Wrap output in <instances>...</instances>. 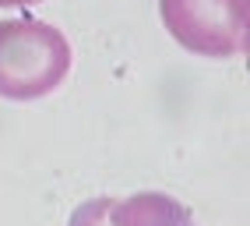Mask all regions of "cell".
<instances>
[{
  "mask_svg": "<svg viewBox=\"0 0 250 226\" xmlns=\"http://www.w3.org/2000/svg\"><path fill=\"white\" fill-rule=\"evenodd\" d=\"M71 71L63 32L39 18L0 22V99L28 103L49 95Z\"/></svg>",
  "mask_w": 250,
  "mask_h": 226,
  "instance_id": "1",
  "label": "cell"
},
{
  "mask_svg": "<svg viewBox=\"0 0 250 226\" xmlns=\"http://www.w3.org/2000/svg\"><path fill=\"white\" fill-rule=\"evenodd\" d=\"M162 25L197 57L226 60L247 53L250 0H159Z\"/></svg>",
  "mask_w": 250,
  "mask_h": 226,
  "instance_id": "2",
  "label": "cell"
},
{
  "mask_svg": "<svg viewBox=\"0 0 250 226\" xmlns=\"http://www.w3.org/2000/svg\"><path fill=\"white\" fill-rule=\"evenodd\" d=\"M113 216L124 226H194L190 208L162 191H138L130 198H113Z\"/></svg>",
  "mask_w": 250,
  "mask_h": 226,
  "instance_id": "3",
  "label": "cell"
},
{
  "mask_svg": "<svg viewBox=\"0 0 250 226\" xmlns=\"http://www.w3.org/2000/svg\"><path fill=\"white\" fill-rule=\"evenodd\" d=\"M113 198H92L81 202L71 212V226H120V219L113 216Z\"/></svg>",
  "mask_w": 250,
  "mask_h": 226,
  "instance_id": "4",
  "label": "cell"
},
{
  "mask_svg": "<svg viewBox=\"0 0 250 226\" xmlns=\"http://www.w3.org/2000/svg\"><path fill=\"white\" fill-rule=\"evenodd\" d=\"M25 4H39V0H0V7H25Z\"/></svg>",
  "mask_w": 250,
  "mask_h": 226,
  "instance_id": "5",
  "label": "cell"
}]
</instances>
